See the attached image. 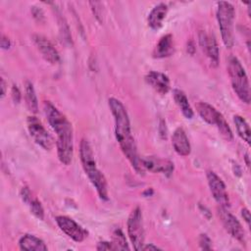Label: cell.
<instances>
[{
  "label": "cell",
  "instance_id": "f1b7e54d",
  "mask_svg": "<svg viewBox=\"0 0 251 251\" xmlns=\"http://www.w3.org/2000/svg\"><path fill=\"white\" fill-rule=\"evenodd\" d=\"M96 249L97 250H115L112 242H108V241L98 242L97 246H96Z\"/></svg>",
  "mask_w": 251,
  "mask_h": 251
},
{
  "label": "cell",
  "instance_id": "7c38bea8",
  "mask_svg": "<svg viewBox=\"0 0 251 251\" xmlns=\"http://www.w3.org/2000/svg\"><path fill=\"white\" fill-rule=\"evenodd\" d=\"M198 37H199V44L203 52L209 58L211 65L213 67H217L220 63V51H219V46H218L216 37L213 34L207 33L203 30L199 32Z\"/></svg>",
  "mask_w": 251,
  "mask_h": 251
},
{
  "label": "cell",
  "instance_id": "9c48e42d",
  "mask_svg": "<svg viewBox=\"0 0 251 251\" xmlns=\"http://www.w3.org/2000/svg\"><path fill=\"white\" fill-rule=\"evenodd\" d=\"M218 215L226 230L239 243L245 244L246 237H245V231L243 229V226H241L239 221L228 211V209L219 207Z\"/></svg>",
  "mask_w": 251,
  "mask_h": 251
},
{
  "label": "cell",
  "instance_id": "7402d4cb",
  "mask_svg": "<svg viewBox=\"0 0 251 251\" xmlns=\"http://www.w3.org/2000/svg\"><path fill=\"white\" fill-rule=\"evenodd\" d=\"M25 101L26 108L32 114H36L38 112V101L37 96L33 87V84L30 81H26L25 83Z\"/></svg>",
  "mask_w": 251,
  "mask_h": 251
},
{
  "label": "cell",
  "instance_id": "83f0119b",
  "mask_svg": "<svg viewBox=\"0 0 251 251\" xmlns=\"http://www.w3.org/2000/svg\"><path fill=\"white\" fill-rule=\"evenodd\" d=\"M11 96H12V99H13L14 103L19 104V103L21 102L22 94H21V91H20V89H19V87H18L17 85H13V86H12Z\"/></svg>",
  "mask_w": 251,
  "mask_h": 251
},
{
  "label": "cell",
  "instance_id": "484cf974",
  "mask_svg": "<svg viewBox=\"0 0 251 251\" xmlns=\"http://www.w3.org/2000/svg\"><path fill=\"white\" fill-rule=\"evenodd\" d=\"M30 11H31V14H32V16H33V18H34V20H35L36 22H38V23H44V21H45V16H44L43 11H42L40 8L35 7V6H32Z\"/></svg>",
  "mask_w": 251,
  "mask_h": 251
},
{
  "label": "cell",
  "instance_id": "4dcf8cb0",
  "mask_svg": "<svg viewBox=\"0 0 251 251\" xmlns=\"http://www.w3.org/2000/svg\"><path fill=\"white\" fill-rule=\"evenodd\" d=\"M11 46V41L10 39L5 36V35H2L1 36V48L2 49H9Z\"/></svg>",
  "mask_w": 251,
  "mask_h": 251
},
{
  "label": "cell",
  "instance_id": "e0dca14e",
  "mask_svg": "<svg viewBox=\"0 0 251 251\" xmlns=\"http://www.w3.org/2000/svg\"><path fill=\"white\" fill-rule=\"evenodd\" d=\"M172 145L179 156H188L191 152V145L188 137L182 127H177L172 136Z\"/></svg>",
  "mask_w": 251,
  "mask_h": 251
},
{
  "label": "cell",
  "instance_id": "836d02e7",
  "mask_svg": "<svg viewBox=\"0 0 251 251\" xmlns=\"http://www.w3.org/2000/svg\"><path fill=\"white\" fill-rule=\"evenodd\" d=\"M248 159H249L248 154H246V156H245V160H246V164H247V166L249 167V164H250V163H249V160H248Z\"/></svg>",
  "mask_w": 251,
  "mask_h": 251
},
{
  "label": "cell",
  "instance_id": "8fae6325",
  "mask_svg": "<svg viewBox=\"0 0 251 251\" xmlns=\"http://www.w3.org/2000/svg\"><path fill=\"white\" fill-rule=\"evenodd\" d=\"M55 221L60 229L75 242L83 241L87 236V231L76 222L67 216H57Z\"/></svg>",
  "mask_w": 251,
  "mask_h": 251
},
{
  "label": "cell",
  "instance_id": "30bf717a",
  "mask_svg": "<svg viewBox=\"0 0 251 251\" xmlns=\"http://www.w3.org/2000/svg\"><path fill=\"white\" fill-rule=\"evenodd\" d=\"M207 180L212 196L216 202L223 208H229V198L226 191V184L223 179L213 171L207 172Z\"/></svg>",
  "mask_w": 251,
  "mask_h": 251
},
{
  "label": "cell",
  "instance_id": "7a4b0ae2",
  "mask_svg": "<svg viewBox=\"0 0 251 251\" xmlns=\"http://www.w3.org/2000/svg\"><path fill=\"white\" fill-rule=\"evenodd\" d=\"M45 116L52 129L57 135L56 147L59 161L63 165H70L74 155L73 126L69 120L51 102L43 104Z\"/></svg>",
  "mask_w": 251,
  "mask_h": 251
},
{
  "label": "cell",
  "instance_id": "5b68a950",
  "mask_svg": "<svg viewBox=\"0 0 251 251\" xmlns=\"http://www.w3.org/2000/svg\"><path fill=\"white\" fill-rule=\"evenodd\" d=\"M217 21L225 46L226 48H231L234 44V8L232 4L226 1H220L217 3Z\"/></svg>",
  "mask_w": 251,
  "mask_h": 251
},
{
  "label": "cell",
  "instance_id": "6da1fadb",
  "mask_svg": "<svg viewBox=\"0 0 251 251\" xmlns=\"http://www.w3.org/2000/svg\"><path fill=\"white\" fill-rule=\"evenodd\" d=\"M108 102L111 113L114 117L115 136L121 147V150L126 157V159L129 161L130 165L135 170V172L138 175L143 176L145 170L143 168L141 158L138 156L137 147L134 138L131 134L130 123L127 112L124 104L117 98L111 97L109 98Z\"/></svg>",
  "mask_w": 251,
  "mask_h": 251
},
{
  "label": "cell",
  "instance_id": "44dd1931",
  "mask_svg": "<svg viewBox=\"0 0 251 251\" xmlns=\"http://www.w3.org/2000/svg\"><path fill=\"white\" fill-rule=\"evenodd\" d=\"M173 96H174V100H175L176 104L180 109L182 115L186 119H192L194 116V112L188 102V99H187L185 93L182 90L176 88L173 91Z\"/></svg>",
  "mask_w": 251,
  "mask_h": 251
},
{
  "label": "cell",
  "instance_id": "ba28073f",
  "mask_svg": "<svg viewBox=\"0 0 251 251\" xmlns=\"http://www.w3.org/2000/svg\"><path fill=\"white\" fill-rule=\"evenodd\" d=\"M26 126L29 135L37 145L42 147L44 150L49 151L52 149L53 139L40 120H38L35 116H29L26 120Z\"/></svg>",
  "mask_w": 251,
  "mask_h": 251
},
{
  "label": "cell",
  "instance_id": "603a6c76",
  "mask_svg": "<svg viewBox=\"0 0 251 251\" xmlns=\"http://www.w3.org/2000/svg\"><path fill=\"white\" fill-rule=\"evenodd\" d=\"M233 122L236 127V131L239 135V137L245 141L247 144H250V135H251V131H250V127L248 123L246 122V120L239 116V115H234L233 116Z\"/></svg>",
  "mask_w": 251,
  "mask_h": 251
},
{
  "label": "cell",
  "instance_id": "d4e9b609",
  "mask_svg": "<svg viewBox=\"0 0 251 251\" xmlns=\"http://www.w3.org/2000/svg\"><path fill=\"white\" fill-rule=\"evenodd\" d=\"M199 245H200L201 249L211 250L212 249V240L210 239V237L207 234L202 233L199 236Z\"/></svg>",
  "mask_w": 251,
  "mask_h": 251
},
{
  "label": "cell",
  "instance_id": "277c9868",
  "mask_svg": "<svg viewBox=\"0 0 251 251\" xmlns=\"http://www.w3.org/2000/svg\"><path fill=\"white\" fill-rule=\"evenodd\" d=\"M227 72L230 78L232 89L236 96L243 103L249 104L251 100V95L248 76L240 61L235 56L228 57Z\"/></svg>",
  "mask_w": 251,
  "mask_h": 251
},
{
  "label": "cell",
  "instance_id": "2e32d148",
  "mask_svg": "<svg viewBox=\"0 0 251 251\" xmlns=\"http://www.w3.org/2000/svg\"><path fill=\"white\" fill-rule=\"evenodd\" d=\"M20 195H21L23 202L25 203L27 205V207L29 208L30 213L35 218L42 221L44 219V209L41 205V202L33 195V193L30 191V189L27 186L22 187Z\"/></svg>",
  "mask_w": 251,
  "mask_h": 251
},
{
  "label": "cell",
  "instance_id": "5bb4252c",
  "mask_svg": "<svg viewBox=\"0 0 251 251\" xmlns=\"http://www.w3.org/2000/svg\"><path fill=\"white\" fill-rule=\"evenodd\" d=\"M144 170L163 174L166 176H170L174 172V163L168 159H161L154 156H146L141 158Z\"/></svg>",
  "mask_w": 251,
  "mask_h": 251
},
{
  "label": "cell",
  "instance_id": "52a82bcc",
  "mask_svg": "<svg viewBox=\"0 0 251 251\" xmlns=\"http://www.w3.org/2000/svg\"><path fill=\"white\" fill-rule=\"evenodd\" d=\"M127 235L134 250H142L145 239L142 213L139 207H135L129 214L127 222Z\"/></svg>",
  "mask_w": 251,
  "mask_h": 251
},
{
  "label": "cell",
  "instance_id": "d6a6232c",
  "mask_svg": "<svg viewBox=\"0 0 251 251\" xmlns=\"http://www.w3.org/2000/svg\"><path fill=\"white\" fill-rule=\"evenodd\" d=\"M5 94H6V82H5L4 78L2 77L1 78V99L4 98Z\"/></svg>",
  "mask_w": 251,
  "mask_h": 251
},
{
  "label": "cell",
  "instance_id": "3957f363",
  "mask_svg": "<svg viewBox=\"0 0 251 251\" xmlns=\"http://www.w3.org/2000/svg\"><path fill=\"white\" fill-rule=\"evenodd\" d=\"M79 158L83 171L92 185L95 187L98 196L100 197V199L107 201L109 199V196L106 178L97 168L91 145L85 138H82L79 143Z\"/></svg>",
  "mask_w": 251,
  "mask_h": 251
},
{
  "label": "cell",
  "instance_id": "f546056e",
  "mask_svg": "<svg viewBox=\"0 0 251 251\" xmlns=\"http://www.w3.org/2000/svg\"><path fill=\"white\" fill-rule=\"evenodd\" d=\"M241 216L243 218V220L245 221V223L247 224L248 226H250V212L247 208H242L241 209Z\"/></svg>",
  "mask_w": 251,
  "mask_h": 251
},
{
  "label": "cell",
  "instance_id": "1f68e13d",
  "mask_svg": "<svg viewBox=\"0 0 251 251\" xmlns=\"http://www.w3.org/2000/svg\"><path fill=\"white\" fill-rule=\"evenodd\" d=\"M142 250H149V251H151V250H162V249L160 247L154 245L153 243H150V244H146V245L144 244Z\"/></svg>",
  "mask_w": 251,
  "mask_h": 251
},
{
  "label": "cell",
  "instance_id": "8992f818",
  "mask_svg": "<svg viewBox=\"0 0 251 251\" xmlns=\"http://www.w3.org/2000/svg\"><path fill=\"white\" fill-rule=\"evenodd\" d=\"M196 111L203 121L211 126H215L226 140L231 141L233 139V133L227 122L214 106L206 102H199L196 105Z\"/></svg>",
  "mask_w": 251,
  "mask_h": 251
},
{
  "label": "cell",
  "instance_id": "9a60e30c",
  "mask_svg": "<svg viewBox=\"0 0 251 251\" xmlns=\"http://www.w3.org/2000/svg\"><path fill=\"white\" fill-rule=\"evenodd\" d=\"M145 81L159 94H167L170 90V78L163 73L150 71L145 75Z\"/></svg>",
  "mask_w": 251,
  "mask_h": 251
},
{
  "label": "cell",
  "instance_id": "ffe728a7",
  "mask_svg": "<svg viewBox=\"0 0 251 251\" xmlns=\"http://www.w3.org/2000/svg\"><path fill=\"white\" fill-rule=\"evenodd\" d=\"M19 246L21 250L25 251H46L47 245L42 239L33 234H25L19 240Z\"/></svg>",
  "mask_w": 251,
  "mask_h": 251
},
{
  "label": "cell",
  "instance_id": "4fadbf2b",
  "mask_svg": "<svg viewBox=\"0 0 251 251\" xmlns=\"http://www.w3.org/2000/svg\"><path fill=\"white\" fill-rule=\"evenodd\" d=\"M32 41L45 61L52 65H56L60 62L59 52L48 38L41 34H33Z\"/></svg>",
  "mask_w": 251,
  "mask_h": 251
},
{
  "label": "cell",
  "instance_id": "ac0fdd59",
  "mask_svg": "<svg viewBox=\"0 0 251 251\" xmlns=\"http://www.w3.org/2000/svg\"><path fill=\"white\" fill-rule=\"evenodd\" d=\"M175 52V41L171 33L162 36L153 50V57L156 59H164L172 56Z\"/></svg>",
  "mask_w": 251,
  "mask_h": 251
},
{
  "label": "cell",
  "instance_id": "4316f807",
  "mask_svg": "<svg viewBox=\"0 0 251 251\" xmlns=\"http://www.w3.org/2000/svg\"><path fill=\"white\" fill-rule=\"evenodd\" d=\"M98 3L99 2H89V5L91 6V9H92V12H93V15L95 16V18L100 23H102V9L97 7Z\"/></svg>",
  "mask_w": 251,
  "mask_h": 251
},
{
  "label": "cell",
  "instance_id": "cb8c5ba5",
  "mask_svg": "<svg viewBox=\"0 0 251 251\" xmlns=\"http://www.w3.org/2000/svg\"><path fill=\"white\" fill-rule=\"evenodd\" d=\"M111 242L115 250H129V246L126 242V236L120 228H117L114 230Z\"/></svg>",
  "mask_w": 251,
  "mask_h": 251
},
{
  "label": "cell",
  "instance_id": "d6986e66",
  "mask_svg": "<svg viewBox=\"0 0 251 251\" xmlns=\"http://www.w3.org/2000/svg\"><path fill=\"white\" fill-rule=\"evenodd\" d=\"M168 13V6L165 3H159L149 13L147 18L148 25L153 30H158L162 27L163 22Z\"/></svg>",
  "mask_w": 251,
  "mask_h": 251
}]
</instances>
